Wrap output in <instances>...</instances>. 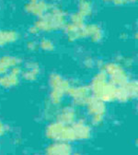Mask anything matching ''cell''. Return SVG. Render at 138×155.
Instances as JSON below:
<instances>
[{
  "instance_id": "277c9868",
  "label": "cell",
  "mask_w": 138,
  "mask_h": 155,
  "mask_svg": "<svg viewBox=\"0 0 138 155\" xmlns=\"http://www.w3.org/2000/svg\"><path fill=\"white\" fill-rule=\"evenodd\" d=\"M3 130H4V128H3V126H2V125H0V134H2Z\"/></svg>"
},
{
  "instance_id": "6da1fadb",
  "label": "cell",
  "mask_w": 138,
  "mask_h": 155,
  "mask_svg": "<svg viewBox=\"0 0 138 155\" xmlns=\"http://www.w3.org/2000/svg\"><path fill=\"white\" fill-rule=\"evenodd\" d=\"M49 137L53 139H59V140H73L75 136L74 130L65 127L61 124H56L52 126L48 130Z\"/></svg>"
},
{
  "instance_id": "3957f363",
  "label": "cell",
  "mask_w": 138,
  "mask_h": 155,
  "mask_svg": "<svg viewBox=\"0 0 138 155\" xmlns=\"http://www.w3.org/2000/svg\"><path fill=\"white\" fill-rule=\"evenodd\" d=\"M74 133H75V136L76 135V137L78 135V137H80V138H87L89 134V129L84 125H76V127Z\"/></svg>"
},
{
  "instance_id": "7a4b0ae2",
  "label": "cell",
  "mask_w": 138,
  "mask_h": 155,
  "mask_svg": "<svg viewBox=\"0 0 138 155\" xmlns=\"http://www.w3.org/2000/svg\"><path fill=\"white\" fill-rule=\"evenodd\" d=\"M70 149L66 144H55L49 148V155H68Z\"/></svg>"
}]
</instances>
